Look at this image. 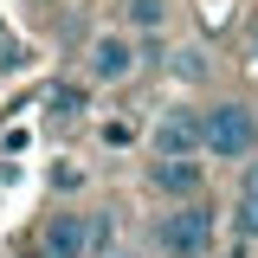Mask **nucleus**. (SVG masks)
Returning <instances> with one entry per match:
<instances>
[{
  "label": "nucleus",
  "instance_id": "obj_2",
  "mask_svg": "<svg viewBox=\"0 0 258 258\" xmlns=\"http://www.w3.org/2000/svg\"><path fill=\"white\" fill-rule=\"evenodd\" d=\"M200 123H207L200 155H213V161H252L258 155V110H245V103H213V110H200Z\"/></svg>",
  "mask_w": 258,
  "mask_h": 258
},
{
  "label": "nucleus",
  "instance_id": "obj_5",
  "mask_svg": "<svg viewBox=\"0 0 258 258\" xmlns=\"http://www.w3.org/2000/svg\"><path fill=\"white\" fill-rule=\"evenodd\" d=\"M84 71H91V84H123V78H136V39L129 32H97Z\"/></svg>",
  "mask_w": 258,
  "mask_h": 258
},
{
  "label": "nucleus",
  "instance_id": "obj_1",
  "mask_svg": "<svg viewBox=\"0 0 258 258\" xmlns=\"http://www.w3.org/2000/svg\"><path fill=\"white\" fill-rule=\"evenodd\" d=\"M213 239H220V220L207 200H181L155 220V245L161 258H213Z\"/></svg>",
  "mask_w": 258,
  "mask_h": 258
},
{
  "label": "nucleus",
  "instance_id": "obj_14",
  "mask_svg": "<svg viewBox=\"0 0 258 258\" xmlns=\"http://www.w3.org/2000/svg\"><path fill=\"white\" fill-rule=\"evenodd\" d=\"M252 58H258V20H252Z\"/></svg>",
  "mask_w": 258,
  "mask_h": 258
},
{
  "label": "nucleus",
  "instance_id": "obj_7",
  "mask_svg": "<svg viewBox=\"0 0 258 258\" xmlns=\"http://www.w3.org/2000/svg\"><path fill=\"white\" fill-rule=\"evenodd\" d=\"M232 232L258 245V161H245V181H239V207H232Z\"/></svg>",
  "mask_w": 258,
  "mask_h": 258
},
{
  "label": "nucleus",
  "instance_id": "obj_4",
  "mask_svg": "<svg viewBox=\"0 0 258 258\" xmlns=\"http://www.w3.org/2000/svg\"><path fill=\"white\" fill-rule=\"evenodd\" d=\"M39 258H91V213L58 207L39 226Z\"/></svg>",
  "mask_w": 258,
  "mask_h": 258
},
{
  "label": "nucleus",
  "instance_id": "obj_3",
  "mask_svg": "<svg viewBox=\"0 0 258 258\" xmlns=\"http://www.w3.org/2000/svg\"><path fill=\"white\" fill-rule=\"evenodd\" d=\"M200 142H207L200 110H161L155 129H149V149H155L161 161H187V155H200Z\"/></svg>",
  "mask_w": 258,
  "mask_h": 258
},
{
  "label": "nucleus",
  "instance_id": "obj_11",
  "mask_svg": "<svg viewBox=\"0 0 258 258\" xmlns=\"http://www.w3.org/2000/svg\"><path fill=\"white\" fill-rule=\"evenodd\" d=\"M174 71H181V78H207V58H200V52H181V64H174Z\"/></svg>",
  "mask_w": 258,
  "mask_h": 258
},
{
  "label": "nucleus",
  "instance_id": "obj_8",
  "mask_svg": "<svg viewBox=\"0 0 258 258\" xmlns=\"http://www.w3.org/2000/svg\"><path fill=\"white\" fill-rule=\"evenodd\" d=\"M123 26L129 32H161L168 26V0H123Z\"/></svg>",
  "mask_w": 258,
  "mask_h": 258
},
{
  "label": "nucleus",
  "instance_id": "obj_13",
  "mask_svg": "<svg viewBox=\"0 0 258 258\" xmlns=\"http://www.w3.org/2000/svg\"><path fill=\"white\" fill-rule=\"evenodd\" d=\"M103 258H136V252H123V245H116V252H103Z\"/></svg>",
  "mask_w": 258,
  "mask_h": 258
},
{
  "label": "nucleus",
  "instance_id": "obj_9",
  "mask_svg": "<svg viewBox=\"0 0 258 258\" xmlns=\"http://www.w3.org/2000/svg\"><path fill=\"white\" fill-rule=\"evenodd\" d=\"M103 142H110V149H129V142H136V123H103Z\"/></svg>",
  "mask_w": 258,
  "mask_h": 258
},
{
  "label": "nucleus",
  "instance_id": "obj_10",
  "mask_svg": "<svg viewBox=\"0 0 258 258\" xmlns=\"http://www.w3.org/2000/svg\"><path fill=\"white\" fill-rule=\"evenodd\" d=\"M52 110H58V116H78V110H84V91H58V97H52Z\"/></svg>",
  "mask_w": 258,
  "mask_h": 258
},
{
  "label": "nucleus",
  "instance_id": "obj_12",
  "mask_svg": "<svg viewBox=\"0 0 258 258\" xmlns=\"http://www.w3.org/2000/svg\"><path fill=\"white\" fill-rule=\"evenodd\" d=\"M232 258H252V245H245V239H239V245H232Z\"/></svg>",
  "mask_w": 258,
  "mask_h": 258
},
{
  "label": "nucleus",
  "instance_id": "obj_6",
  "mask_svg": "<svg viewBox=\"0 0 258 258\" xmlns=\"http://www.w3.org/2000/svg\"><path fill=\"white\" fill-rule=\"evenodd\" d=\"M149 187L161 194V200H174V207H181V200H200V187H207V168H200V161H149Z\"/></svg>",
  "mask_w": 258,
  "mask_h": 258
}]
</instances>
